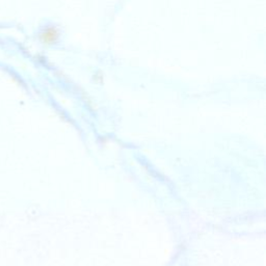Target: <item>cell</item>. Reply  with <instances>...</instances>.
I'll use <instances>...</instances> for the list:
<instances>
[{"mask_svg": "<svg viewBox=\"0 0 266 266\" xmlns=\"http://www.w3.org/2000/svg\"><path fill=\"white\" fill-rule=\"evenodd\" d=\"M42 36H43V40L45 42H47V43H52L56 39H58L59 32H58V30H56L55 27L49 26V27L45 28V31L42 33Z\"/></svg>", "mask_w": 266, "mask_h": 266, "instance_id": "obj_1", "label": "cell"}]
</instances>
